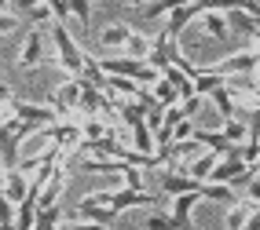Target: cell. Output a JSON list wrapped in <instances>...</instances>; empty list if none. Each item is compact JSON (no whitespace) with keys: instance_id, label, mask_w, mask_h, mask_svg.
Listing matches in <instances>:
<instances>
[{"instance_id":"6da1fadb","label":"cell","mask_w":260,"mask_h":230,"mask_svg":"<svg viewBox=\"0 0 260 230\" xmlns=\"http://www.w3.org/2000/svg\"><path fill=\"white\" fill-rule=\"evenodd\" d=\"M48 37H51V48H55V62H59L70 77H77L81 66H84V51H81V44L74 41L70 26L51 22V26H48Z\"/></svg>"},{"instance_id":"7a4b0ae2","label":"cell","mask_w":260,"mask_h":230,"mask_svg":"<svg viewBox=\"0 0 260 230\" xmlns=\"http://www.w3.org/2000/svg\"><path fill=\"white\" fill-rule=\"evenodd\" d=\"M103 73L114 77H132L136 84H154L158 81V69L147 66V59H132V55H117V59H103Z\"/></svg>"},{"instance_id":"3957f363","label":"cell","mask_w":260,"mask_h":230,"mask_svg":"<svg viewBox=\"0 0 260 230\" xmlns=\"http://www.w3.org/2000/svg\"><path fill=\"white\" fill-rule=\"evenodd\" d=\"M256 59H260V48H242V51H235V55L205 66V69H213V73H220V77H238V73H253Z\"/></svg>"},{"instance_id":"277c9868","label":"cell","mask_w":260,"mask_h":230,"mask_svg":"<svg viewBox=\"0 0 260 230\" xmlns=\"http://www.w3.org/2000/svg\"><path fill=\"white\" fill-rule=\"evenodd\" d=\"M8 117H19V121H29V125H55L59 121V113L51 110V106H44V102H26V99H19L15 95L11 99V110H8Z\"/></svg>"},{"instance_id":"5b68a950","label":"cell","mask_w":260,"mask_h":230,"mask_svg":"<svg viewBox=\"0 0 260 230\" xmlns=\"http://www.w3.org/2000/svg\"><path fill=\"white\" fill-rule=\"evenodd\" d=\"M205 8H202V0H187V4H180V8H172L169 15H165V37H172V41H180V33L190 26V22H198V15H202Z\"/></svg>"},{"instance_id":"8992f818","label":"cell","mask_w":260,"mask_h":230,"mask_svg":"<svg viewBox=\"0 0 260 230\" xmlns=\"http://www.w3.org/2000/svg\"><path fill=\"white\" fill-rule=\"evenodd\" d=\"M158 205V198L154 194H147V190H132V186H117V190H110V208L117 212H128V208H154Z\"/></svg>"},{"instance_id":"52a82bcc","label":"cell","mask_w":260,"mask_h":230,"mask_svg":"<svg viewBox=\"0 0 260 230\" xmlns=\"http://www.w3.org/2000/svg\"><path fill=\"white\" fill-rule=\"evenodd\" d=\"M77 99H81V77H70L55 95L48 99V106L59 113V121H70V113L77 110Z\"/></svg>"},{"instance_id":"ba28073f","label":"cell","mask_w":260,"mask_h":230,"mask_svg":"<svg viewBox=\"0 0 260 230\" xmlns=\"http://www.w3.org/2000/svg\"><path fill=\"white\" fill-rule=\"evenodd\" d=\"M44 29H37L33 26L29 33H26V41H22V48H19V66L22 69H37L41 62H44Z\"/></svg>"},{"instance_id":"9c48e42d","label":"cell","mask_w":260,"mask_h":230,"mask_svg":"<svg viewBox=\"0 0 260 230\" xmlns=\"http://www.w3.org/2000/svg\"><path fill=\"white\" fill-rule=\"evenodd\" d=\"M202 183L198 179H190L187 172H180V168H165L161 172V194L165 198H176V194H187V190H198Z\"/></svg>"},{"instance_id":"30bf717a","label":"cell","mask_w":260,"mask_h":230,"mask_svg":"<svg viewBox=\"0 0 260 230\" xmlns=\"http://www.w3.org/2000/svg\"><path fill=\"white\" fill-rule=\"evenodd\" d=\"M4 198L11 201V205H19L22 198H26V190H29V175L26 172H19V168H8V175H4Z\"/></svg>"},{"instance_id":"8fae6325","label":"cell","mask_w":260,"mask_h":230,"mask_svg":"<svg viewBox=\"0 0 260 230\" xmlns=\"http://www.w3.org/2000/svg\"><path fill=\"white\" fill-rule=\"evenodd\" d=\"M198 194H202V201H213V205H223V208H231L238 201L235 186H228V183H202Z\"/></svg>"},{"instance_id":"7c38bea8","label":"cell","mask_w":260,"mask_h":230,"mask_svg":"<svg viewBox=\"0 0 260 230\" xmlns=\"http://www.w3.org/2000/svg\"><path fill=\"white\" fill-rule=\"evenodd\" d=\"M220 161V154L216 150H202L198 157H190V161H187V175H190V179H198V183H205V179H209V172H213V165Z\"/></svg>"},{"instance_id":"4fadbf2b","label":"cell","mask_w":260,"mask_h":230,"mask_svg":"<svg viewBox=\"0 0 260 230\" xmlns=\"http://www.w3.org/2000/svg\"><path fill=\"white\" fill-rule=\"evenodd\" d=\"M77 216L81 219H92V223H103V226H110L114 219H117V212L110 208V205H95V201H77Z\"/></svg>"},{"instance_id":"5bb4252c","label":"cell","mask_w":260,"mask_h":230,"mask_svg":"<svg viewBox=\"0 0 260 230\" xmlns=\"http://www.w3.org/2000/svg\"><path fill=\"white\" fill-rule=\"evenodd\" d=\"M19 146H22V143L8 132L4 117H0V165H4V168H15V165H19Z\"/></svg>"},{"instance_id":"9a60e30c","label":"cell","mask_w":260,"mask_h":230,"mask_svg":"<svg viewBox=\"0 0 260 230\" xmlns=\"http://www.w3.org/2000/svg\"><path fill=\"white\" fill-rule=\"evenodd\" d=\"M198 19H202L205 37H213V41H228V37H231V29H228V19H223V11H202Z\"/></svg>"},{"instance_id":"2e32d148","label":"cell","mask_w":260,"mask_h":230,"mask_svg":"<svg viewBox=\"0 0 260 230\" xmlns=\"http://www.w3.org/2000/svg\"><path fill=\"white\" fill-rule=\"evenodd\" d=\"M202 201V194L198 190H187V194H176V198H172V212L169 216L176 219V223H187L190 219V212H194V205Z\"/></svg>"},{"instance_id":"e0dca14e","label":"cell","mask_w":260,"mask_h":230,"mask_svg":"<svg viewBox=\"0 0 260 230\" xmlns=\"http://www.w3.org/2000/svg\"><path fill=\"white\" fill-rule=\"evenodd\" d=\"M223 19H228V29H231V33H242V37H249V41H253V33H256V26H260L253 15L238 11V8H235V11H223Z\"/></svg>"},{"instance_id":"ac0fdd59","label":"cell","mask_w":260,"mask_h":230,"mask_svg":"<svg viewBox=\"0 0 260 230\" xmlns=\"http://www.w3.org/2000/svg\"><path fill=\"white\" fill-rule=\"evenodd\" d=\"M209 99H213V106L220 110V117H238V102H235V95L228 92V84L213 88V92H209Z\"/></svg>"},{"instance_id":"d6986e66","label":"cell","mask_w":260,"mask_h":230,"mask_svg":"<svg viewBox=\"0 0 260 230\" xmlns=\"http://www.w3.org/2000/svg\"><path fill=\"white\" fill-rule=\"evenodd\" d=\"M128 33H132V26H125V22H114V26H107V29L99 33V44H103V48H125Z\"/></svg>"},{"instance_id":"ffe728a7","label":"cell","mask_w":260,"mask_h":230,"mask_svg":"<svg viewBox=\"0 0 260 230\" xmlns=\"http://www.w3.org/2000/svg\"><path fill=\"white\" fill-rule=\"evenodd\" d=\"M150 88V95H154V102H158V106H176L180 102V95H176V88H172L161 73H158V81H154V84H147Z\"/></svg>"},{"instance_id":"44dd1931","label":"cell","mask_w":260,"mask_h":230,"mask_svg":"<svg viewBox=\"0 0 260 230\" xmlns=\"http://www.w3.org/2000/svg\"><path fill=\"white\" fill-rule=\"evenodd\" d=\"M143 84H136L132 77H114V73H107V92L110 95H121V99H136V92H140Z\"/></svg>"},{"instance_id":"7402d4cb","label":"cell","mask_w":260,"mask_h":230,"mask_svg":"<svg viewBox=\"0 0 260 230\" xmlns=\"http://www.w3.org/2000/svg\"><path fill=\"white\" fill-rule=\"evenodd\" d=\"M220 132H223V139H228V143H246V139H249V125H246L242 117H223Z\"/></svg>"},{"instance_id":"603a6c76","label":"cell","mask_w":260,"mask_h":230,"mask_svg":"<svg viewBox=\"0 0 260 230\" xmlns=\"http://www.w3.org/2000/svg\"><path fill=\"white\" fill-rule=\"evenodd\" d=\"M132 150L154 154V132L147 128V121H136V125H132Z\"/></svg>"},{"instance_id":"cb8c5ba5","label":"cell","mask_w":260,"mask_h":230,"mask_svg":"<svg viewBox=\"0 0 260 230\" xmlns=\"http://www.w3.org/2000/svg\"><path fill=\"white\" fill-rule=\"evenodd\" d=\"M77 128H81V139H103L107 132H114L103 117H81V121H77Z\"/></svg>"},{"instance_id":"d4e9b609","label":"cell","mask_w":260,"mask_h":230,"mask_svg":"<svg viewBox=\"0 0 260 230\" xmlns=\"http://www.w3.org/2000/svg\"><path fill=\"white\" fill-rule=\"evenodd\" d=\"M66 8H70V19L77 22V29L84 33L92 22V0H66Z\"/></svg>"},{"instance_id":"484cf974","label":"cell","mask_w":260,"mask_h":230,"mask_svg":"<svg viewBox=\"0 0 260 230\" xmlns=\"http://www.w3.org/2000/svg\"><path fill=\"white\" fill-rule=\"evenodd\" d=\"M256 205L246 198V201H235L231 208H228V230H242V223L249 219V212H253Z\"/></svg>"},{"instance_id":"4316f807","label":"cell","mask_w":260,"mask_h":230,"mask_svg":"<svg viewBox=\"0 0 260 230\" xmlns=\"http://www.w3.org/2000/svg\"><path fill=\"white\" fill-rule=\"evenodd\" d=\"M190 84H194V95H209L213 88H220V84H223V77H220V73H213V69H205V66H202V69H198V77L190 81Z\"/></svg>"},{"instance_id":"83f0119b","label":"cell","mask_w":260,"mask_h":230,"mask_svg":"<svg viewBox=\"0 0 260 230\" xmlns=\"http://www.w3.org/2000/svg\"><path fill=\"white\" fill-rule=\"evenodd\" d=\"M59 223H62V208L48 205V208H37V223H33V230H55Z\"/></svg>"},{"instance_id":"f1b7e54d","label":"cell","mask_w":260,"mask_h":230,"mask_svg":"<svg viewBox=\"0 0 260 230\" xmlns=\"http://www.w3.org/2000/svg\"><path fill=\"white\" fill-rule=\"evenodd\" d=\"M147 51H150V37L147 33H128V41H125V55H132V59H147Z\"/></svg>"},{"instance_id":"f546056e","label":"cell","mask_w":260,"mask_h":230,"mask_svg":"<svg viewBox=\"0 0 260 230\" xmlns=\"http://www.w3.org/2000/svg\"><path fill=\"white\" fill-rule=\"evenodd\" d=\"M180 4H187V0H147L143 15H147V19H161V15H169L172 8H180Z\"/></svg>"},{"instance_id":"4dcf8cb0","label":"cell","mask_w":260,"mask_h":230,"mask_svg":"<svg viewBox=\"0 0 260 230\" xmlns=\"http://www.w3.org/2000/svg\"><path fill=\"white\" fill-rule=\"evenodd\" d=\"M147 168H132V165H125L121 168V186H132V190H147V175H143Z\"/></svg>"},{"instance_id":"1f68e13d","label":"cell","mask_w":260,"mask_h":230,"mask_svg":"<svg viewBox=\"0 0 260 230\" xmlns=\"http://www.w3.org/2000/svg\"><path fill=\"white\" fill-rule=\"evenodd\" d=\"M180 223L169 216V212H150L147 216V230H176Z\"/></svg>"},{"instance_id":"d6a6232c","label":"cell","mask_w":260,"mask_h":230,"mask_svg":"<svg viewBox=\"0 0 260 230\" xmlns=\"http://www.w3.org/2000/svg\"><path fill=\"white\" fill-rule=\"evenodd\" d=\"M26 19H29L33 26H41V22H51V8H48V4H37L33 11H26Z\"/></svg>"},{"instance_id":"836d02e7","label":"cell","mask_w":260,"mask_h":230,"mask_svg":"<svg viewBox=\"0 0 260 230\" xmlns=\"http://www.w3.org/2000/svg\"><path fill=\"white\" fill-rule=\"evenodd\" d=\"M15 29H19V15H11L4 8V11H0V37H4V33H15Z\"/></svg>"},{"instance_id":"e575fe53","label":"cell","mask_w":260,"mask_h":230,"mask_svg":"<svg viewBox=\"0 0 260 230\" xmlns=\"http://www.w3.org/2000/svg\"><path fill=\"white\" fill-rule=\"evenodd\" d=\"M246 125H249V139H260V102L249 110V121H246Z\"/></svg>"},{"instance_id":"d590c367","label":"cell","mask_w":260,"mask_h":230,"mask_svg":"<svg viewBox=\"0 0 260 230\" xmlns=\"http://www.w3.org/2000/svg\"><path fill=\"white\" fill-rule=\"evenodd\" d=\"M198 106H202V95H190V99H180V110H183V117H194V113H198Z\"/></svg>"},{"instance_id":"8d00e7d4","label":"cell","mask_w":260,"mask_h":230,"mask_svg":"<svg viewBox=\"0 0 260 230\" xmlns=\"http://www.w3.org/2000/svg\"><path fill=\"white\" fill-rule=\"evenodd\" d=\"M190 132H194V125H190V117H183L176 128H172V143H176V139H190Z\"/></svg>"},{"instance_id":"74e56055","label":"cell","mask_w":260,"mask_h":230,"mask_svg":"<svg viewBox=\"0 0 260 230\" xmlns=\"http://www.w3.org/2000/svg\"><path fill=\"white\" fill-rule=\"evenodd\" d=\"M246 186H249V201L260 208V179H256V175H249V183H246Z\"/></svg>"},{"instance_id":"f35d334b","label":"cell","mask_w":260,"mask_h":230,"mask_svg":"<svg viewBox=\"0 0 260 230\" xmlns=\"http://www.w3.org/2000/svg\"><path fill=\"white\" fill-rule=\"evenodd\" d=\"M8 4H15V11H19V15H26V11H33V8H37L41 0H8Z\"/></svg>"},{"instance_id":"ab89813d","label":"cell","mask_w":260,"mask_h":230,"mask_svg":"<svg viewBox=\"0 0 260 230\" xmlns=\"http://www.w3.org/2000/svg\"><path fill=\"white\" fill-rule=\"evenodd\" d=\"M242 230H260V208H253V212H249V219L242 223Z\"/></svg>"},{"instance_id":"60d3db41","label":"cell","mask_w":260,"mask_h":230,"mask_svg":"<svg viewBox=\"0 0 260 230\" xmlns=\"http://www.w3.org/2000/svg\"><path fill=\"white\" fill-rule=\"evenodd\" d=\"M74 230H107L103 223H92V219H81V223H74Z\"/></svg>"},{"instance_id":"b9f144b4","label":"cell","mask_w":260,"mask_h":230,"mask_svg":"<svg viewBox=\"0 0 260 230\" xmlns=\"http://www.w3.org/2000/svg\"><path fill=\"white\" fill-rule=\"evenodd\" d=\"M253 73H256V81H253V92H256V99H260V59H256V69H253Z\"/></svg>"},{"instance_id":"7bdbcfd3","label":"cell","mask_w":260,"mask_h":230,"mask_svg":"<svg viewBox=\"0 0 260 230\" xmlns=\"http://www.w3.org/2000/svg\"><path fill=\"white\" fill-rule=\"evenodd\" d=\"M176 230H194V219H187V223H180Z\"/></svg>"},{"instance_id":"ee69618b","label":"cell","mask_w":260,"mask_h":230,"mask_svg":"<svg viewBox=\"0 0 260 230\" xmlns=\"http://www.w3.org/2000/svg\"><path fill=\"white\" fill-rule=\"evenodd\" d=\"M125 4H128V8H143V4H147V0H125Z\"/></svg>"},{"instance_id":"f6af8a7d","label":"cell","mask_w":260,"mask_h":230,"mask_svg":"<svg viewBox=\"0 0 260 230\" xmlns=\"http://www.w3.org/2000/svg\"><path fill=\"white\" fill-rule=\"evenodd\" d=\"M253 48H260V26H256V33H253Z\"/></svg>"},{"instance_id":"bcb514c9","label":"cell","mask_w":260,"mask_h":230,"mask_svg":"<svg viewBox=\"0 0 260 230\" xmlns=\"http://www.w3.org/2000/svg\"><path fill=\"white\" fill-rule=\"evenodd\" d=\"M55 230H74V223H59V226H55Z\"/></svg>"},{"instance_id":"7dc6e473","label":"cell","mask_w":260,"mask_h":230,"mask_svg":"<svg viewBox=\"0 0 260 230\" xmlns=\"http://www.w3.org/2000/svg\"><path fill=\"white\" fill-rule=\"evenodd\" d=\"M4 175H8V168H4V165H0V186H4Z\"/></svg>"}]
</instances>
